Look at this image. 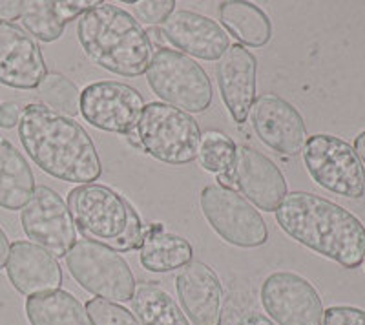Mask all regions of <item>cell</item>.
<instances>
[{
  "mask_svg": "<svg viewBox=\"0 0 365 325\" xmlns=\"http://www.w3.org/2000/svg\"><path fill=\"white\" fill-rule=\"evenodd\" d=\"M19 138L31 161L51 177L79 185L101 177L99 152L90 134L71 117L31 103L22 108Z\"/></svg>",
  "mask_w": 365,
  "mask_h": 325,
  "instance_id": "obj_1",
  "label": "cell"
},
{
  "mask_svg": "<svg viewBox=\"0 0 365 325\" xmlns=\"http://www.w3.org/2000/svg\"><path fill=\"white\" fill-rule=\"evenodd\" d=\"M276 221L289 238L341 267L364 263V223L340 205L311 192H289L276 209Z\"/></svg>",
  "mask_w": 365,
  "mask_h": 325,
  "instance_id": "obj_2",
  "label": "cell"
},
{
  "mask_svg": "<svg viewBox=\"0 0 365 325\" xmlns=\"http://www.w3.org/2000/svg\"><path fill=\"white\" fill-rule=\"evenodd\" d=\"M77 37L91 63L120 77L143 76L154 58L141 22L112 2H101L81 15Z\"/></svg>",
  "mask_w": 365,
  "mask_h": 325,
  "instance_id": "obj_3",
  "label": "cell"
},
{
  "mask_svg": "<svg viewBox=\"0 0 365 325\" xmlns=\"http://www.w3.org/2000/svg\"><path fill=\"white\" fill-rule=\"evenodd\" d=\"M73 225L84 239L103 243L115 252L139 250L145 225L132 205L106 185H79L68 194Z\"/></svg>",
  "mask_w": 365,
  "mask_h": 325,
  "instance_id": "obj_4",
  "label": "cell"
},
{
  "mask_svg": "<svg viewBox=\"0 0 365 325\" xmlns=\"http://www.w3.org/2000/svg\"><path fill=\"white\" fill-rule=\"evenodd\" d=\"M201 130L190 113L165 103H150L126 138L139 150L166 165H188L197 159Z\"/></svg>",
  "mask_w": 365,
  "mask_h": 325,
  "instance_id": "obj_5",
  "label": "cell"
},
{
  "mask_svg": "<svg viewBox=\"0 0 365 325\" xmlns=\"http://www.w3.org/2000/svg\"><path fill=\"white\" fill-rule=\"evenodd\" d=\"M150 90L165 105L185 113H203L210 108L212 83L207 71L181 51L161 48L146 70Z\"/></svg>",
  "mask_w": 365,
  "mask_h": 325,
  "instance_id": "obj_6",
  "label": "cell"
},
{
  "mask_svg": "<svg viewBox=\"0 0 365 325\" xmlns=\"http://www.w3.org/2000/svg\"><path fill=\"white\" fill-rule=\"evenodd\" d=\"M66 265L75 282L96 298L108 301L132 300L135 276L126 259L110 247L79 239L66 254Z\"/></svg>",
  "mask_w": 365,
  "mask_h": 325,
  "instance_id": "obj_7",
  "label": "cell"
},
{
  "mask_svg": "<svg viewBox=\"0 0 365 325\" xmlns=\"http://www.w3.org/2000/svg\"><path fill=\"white\" fill-rule=\"evenodd\" d=\"M302 154L309 175L322 188L349 200H360L365 194L364 165L347 141L316 134L307 138Z\"/></svg>",
  "mask_w": 365,
  "mask_h": 325,
  "instance_id": "obj_8",
  "label": "cell"
},
{
  "mask_svg": "<svg viewBox=\"0 0 365 325\" xmlns=\"http://www.w3.org/2000/svg\"><path fill=\"white\" fill-rule=\"evenodd\" d=\"M200 201L208 225L230 245L256 249L269 239L262 214L234 188L208 185L201 190Z\"/></svg>",
  "mask_w": 365,
  "mask_h": 325,
  "instance_id": "obj_9",
  "label": "cell"
},
{
  "mask_svg": "<svg viewBox=\"0 0 365 325\" xmlns=\"http://www.w3.org/2000/svg\"><path fill=\"white\" fill-rule=\"evenodd\" d=\"M21 223L26 236L53 258H66L77 242L68 203L46 185L35 187L34 196L21 212Z\"/></svg>",
  "mask_w": 365,
  "mask_h": 325,
  "instance_id": "obj_10",
  "label": "cell"
},
{
  "mask_svg": "<svg viewBox=\"0 0 365 325\" xmlns=\"http://www.w3.org/2000/svg\"><path fill=\"white\" fill-rule=\"evenodd\" d=\"M145 97L135 88L115 81H101L81 93V113L91 126L128 135L145 110Z\"/></svg>",
  "mask_w": 365,
  "mask_h": 325,
  "instance_id": "obj_11",
  "label": "cell"
},
{
  "mask_svg": "<svg viewBox=\"0 0 365 325\" xmlns=\"http://www.w3.org/2000/svg\"><path fill=\"white\" fill-rule=\"evenodd\" d=\"M263 309L278 325H322L324 304L314 285L294 272H274L262 285Z\"/></svg>",
  "mask_w": 365,
  "mask_h": 325,
  "instance_id": "obj_12",
  "label": "cell"
},
{
  "mask_svg": "<svg viewBox=\"0 0 365 325\" xmlns=\"http://www.w3.org/2000/svg\"><path fill=\"white\" fill-rule=\"evenodd\" d=\"M250 123L263 145L282 155L302 154L307 126L294 105L276 93H263L250 108Z\"/></svg>",
  "mask_w": 365,
  "mask_h": 325,
  "instance_id": "obj_13",
  "label": "cell"
},
{
  "mask_svg": "<svg viewBox=\"0 0 365 325\" xmlns=\"http://www.w3.org/2000/svg\"><path fill=\"white\" fill-rule=\"evenodd\" d=\"M234 187L249 203L265 212H276L287 192V180L272 159L252 146L236 148V161L230 170Z\"/></svg>",
  "mask_w": 365,
  "mask_h": 325,
  "instance_id": "obj_14",
  "label": "cell"
},
{
  "mask_svg": "<svg viewBox=\"0 0 365 325\" xmlns=\"http://www.w3.org/2000/svg\"><path fill=\"white\" fill-rule=\"evenodd\" d=\"M48 76L37 41L21 26L0 19V84L37 90Z\"/></svg>",
  "mask_w": 365,
  "mask_h": 325,
  "instance_id": "obj_15",
  "label": "cell"
},
{
  "mask_svg": "<svg viewBox=\"0 0 365 325\" xmlns=\"http://www.w3.org/2000/svg\"><path fill=\"white\" fill-rule=\"evenodd\" d=\"M179 301L194 325H221L225 307L220 276L203 262H190L175 278Z\"/></svg>",
  "mask_w": 365,
  "mask_h": 325,
  "instance_id": "obj_16",
  "label": "cell"
},
{
  "mask_svg": "<svg viewBox=\"0 0 365 325\" xmlns=\"http://www.w3.org/2000/svg\"><path fill=\"white\" fill-rule=\"evenodd\" d=\"M161 31L175 51L201 61H220L230 48L228 33L216 21L188 9L172 13Z\"/></svg>",
  "mask_w": 365,
  "mask_h": 325,
  "instance_id": "obj_17",
  "label": "cell"
},
{
  "mask_svg": "<svg viewBox=\"0 0 365 325\" xmlns=\"http://www.w3.org/2000/svg\"><path fill=\"white\" fill-rule=\"evenodd\" d=\"M221 99L237 125H243L256 100V57L241 44H230L216 66Z\"/></svg>",
  "mask_w": 365,
  "mask_h": 325,
  "instance_id": "obj_18",
  "label": "cell"
},
{
  "mask_svg": "<svg viewBox=\"0 0 365 325\" xmlns=\"http://www.w3.org/2000/svg\"><path fill=\"white\" fill-rule=\"evenodd\" d=\"M6 272L11 285L24 296L53 292L63 285V269L57 258L31 242H13Z\"/></svg>",
  "mask_w": 365,
  "mask_h": 325,
  "instance_id": "obj_19",
  "label": "cell"
},
{
  "mask_svg": "<svg viewBox=\"0 0 365 325\" xmlns=\"http://www.w3.org/2000/svg\"><path fill=\"white\" fill-rule=\"evenodd\" d=\"M97 4L101 2L96 0H26L21 21L38 41L53 42L61 38L73 19H79Z\"/></svg>",
  "mask_w": 365,
  "mask_h": 325,
  "instance_id": "obj_20",
  "label": "cell"
},
{
  "mask_svg": "<svg viewBox=\"0 0 365 325\" xmlns=\"http://www.w3.org/2000/svg\"><path fill=\"white\" fill-rule=\"evenodd\" d=\"M192 245L188 239L168 232L163 223L145 227L143 243L139 247V263L150 272H172L192 262Z\"/></svg>",
  "mask_w": 365,
  "mask_h": 325,
  "instance_id": "obj_21",
  "label": "cell"
},
{
  "mask_svg": "<svg viewBox=\"0 0 365 325\" xmlns=\"http://www.w3.org/2000/svg\"><path fill=\"white\" fill-rule=\"evenodd\" d=\"M35 192V175L24 155L0 134V207L24 209Z\"/></svg>",
  "mask_w": 365,
  "mask_h": 325,
  "instance_id": "obj_22",
  "label": "cell"
},
{
  "mask_svg": "<svg viewBox=\"0 0 365 325\" xmlns=\"http://www.w3.org/2000/svg\"><path fill=\"white\" fill-rule=\"evenodd\" d=\"M220 21L225 31L237 38L241 46L262 48L272 37L270 19L252 2L225 0L220 4Z\"/></svg>",
  "mask_w": 365,
  "mask_h": 325,
  "instance_id": "obj_23",
  "label": "cell"
},
{
  "mask_svg": "<svg viewBox=\"0 0 365 325\" xmlns=\"http://www.w3.org/2000/svg\"><path fill=\"white\" fill-rule=\"evenodd\" d=\"M26 314L31 325H93L86 307L71 292L61 289L29 296Z\"/></svg>",
  "mask_w": 365,
  "mask_h": 325,
  "instance_id": "obj_24",
  "label": "cell"
},
{
  "mask_svg": "<svg viewBox=\"0 0 365 325\" xmlns=\"http://www.w3.org/2000/svg\"><path fill=\"white\" fill-rule=\"evenodd\" d=\"M132 309L141 325H190L174 298L154 282L135 285Z\"/></svg>",
  "mask_w": 365,
  "mask_h": 325,
  "instance_id": "obj_25",
  "label": "cell"
},
{
  "mask_svg": "<svg viewBox=\"0 0 365 325\" xmlns=\"http://www.w3.org/2000/svg\"><path fill=\"white\" fill-rule=\"evenodd\" d=\"M37 97L41 105L66 117H75L81 113L79 88L75 86L73 81L58 71H51L44 77V81L37 88Z\"/></svg>",
  "mask_w": 365,
  "mask_h": 325,
  "instance_id": "obj_26",
  "label": "cell"
},
{
  "mask_svg": "<svg viewBox=\"0 0 365 325\" xmlns=\"http://www.w3.org/2000/svg\"><path fill=\"white\" fill-rule=\"evenodd\" d=\"M236 148L237 146L232 138L225 135L223 132H212L210 130L201 135L197 159L205 170L220 175L232 170L234 161H236Z\"/></svg>",
  "mask_w": 365,
  "mask_h": 325,
  "instance_id": "obj_27",
  "label": "cell"
},
{
  "mask_svg": "<svg viewBox=\"0 0 365 325\" xmlns=\"http://www.w3.org/2000/svg\"><path fill=\"white\" fill-rule=\"evenodd\" d=\"M84 307L93 325H141L130 311L115 301L93 298Z\"/></svg>",
  "mask_w": 365,
  "mask_h": 325,
  "instance_id": "obj_28",
  "label": "cell"
},
{
  "mask_svg": "<svg viewBox=\"0 0 365 325\" xmlns=\"http://www.w3.org/2000/svg\"><path fill=\"white\" fill-rule=\"evenodd\" d=\"M135 15L152 26L165 24L175 9V0H141L133 4Z\"/></svg>",
  "mask_w": 365,
  "mask_h": 325,
  "instance_id": "obj_29",
  "label": "cell"
},
{
  "mask_svg": "<svg viewBox=\"0 0 365 325\" xmlns=\"http://www.w3.org/2000/svg\"><path fill=\"white\" fill-rule=\"evenodd\" d=\"M324 325H365V311L349 305L329 307L324 313Z\"/></svg>",
  "mask_w": 365,
  "mask_h": 325,
  "instance_id": "obj_30",
  "label": "cell"
},
{
  "mask_svg": "<svg viewBox=\"0 0 365 325\" xmlns=\"http://www.w3.org/2000/svg\"><path fill=\"white\" fill-rule=\"evenodd\" d=\"M22 108L17 103H2L0 105V128H15L21 121Z\"/></svg>",
  "mask_w": 365,
  "mask_h": 325,
  "instance_id": "obj_31",
  "label": "cell"
},
{
  "mask_svg": "<svg viewBox=\"0 0 365 325\" xmlns=\"http://www.w3.org/2000/svg\"><path fill=\"white\" fill-rule=\"evenodd\" d=\"M22 8H24L22 0H0V19L8 22L17 21L22 17Z\"/></svg>",
  "mask_w": 365,
  "mask_h": 325,
  "instance_id": "obj_32",
  "label": "cell"
},
{
  "mask_svg": "<svg viewBox=\"0 0 365 325\" xmlns=\"http://www.w3.org/2000/svg\"><path fill=\"white\" fill-rule=\"evenodd\" d=\"M237 325H276V324H274L269 316H265V314L250 311V313H247L245 316L241 318Z\"/></svg>",
  "mask_w": 365,
  "mask_h": 325,
  "instance_id": "obj_33",
  "label": "cell"
},
{
  "mask_svg": "<svg viewBox=\"0 0 365 325\" xmlns=\"http://www.w3.org/2000/svg\"><path fill=\"white\" fill-rule=\"evenodd\" d=\"M9 239L6 236V232L0 229V269L6 267V263H8V256H9Z\"/></svg>",
  "mask_w": 365,
  "mask_h": 325,
  "instance_id": "obj_34",
  "label": "cell"
},
{
  "mask_svg": "<svg viewBox=\"0 0 365 325\" xmlns=\"http://www.w3.org/2000/svg\"><path fill=\"white\" fill-rule=\"evenodd\" d=\"M354 152H356V155L360 158L361 165H365V130L360 132V134L356 135V139H354Z\"/></svg>",
  "mask_w": 365,
  "mask_h": 325,
  "instance_id": "obj_35",
  "label": "cell"
},
{
  "mask_svg": "<svg viewBox=\"0 0 365 325\" xmlns=\"http://www.w3.org/2000/svg\"><path fill=\"white\" fill-rule=\"evenodd\" d=\"M364 263H365V258H364Z\"/></svg>",
  "mask_w": 365,
  "mask_h": 325,
  "instance_id": "obj_36",
  "label": "cell"
}]
</instances>
